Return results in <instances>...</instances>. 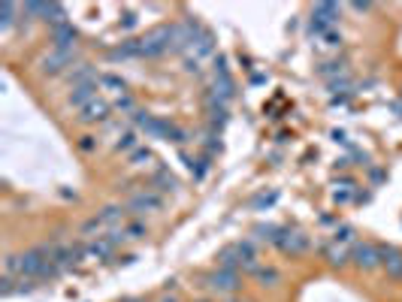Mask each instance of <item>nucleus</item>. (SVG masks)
Masks as SVG:
<instances>
[{
	"instance_id": "nucleus-1",
	"label": "nucleus",
	"mask_w": 402,
	"mask_h": 302,
	"mask_svg": "<svg viewBox=\"0 0 402 302\" xmlns=\"http://www.w3.org/2000/svg\"><path fill=\"white\" fill-rule=\"evenodd\" d=\"M203 287L209 290V294L215 296H236L239 290H242V272H233V269H221L215 266L209 275L203 278Z\"/></svg>"
},
{
	"instance_id": "nucleus-2",
	"label": "nucleus",
	"mask_w": 402,
	"mask_h": 302,
	"mask_svg": "<svg viewBox=\"0 0 402 302\" xmlns=\"http://www.w3.org/2000/svg\"><path fill=\"white\" fill-rule=\"evenodd\" d=\"M173 52V27H155L152 34L139 39V55L143 58H160Z\"/></svg>"
},
{
	"instance_id": "nucleus-3",
	"label": "nucleus",
	"mask_w": 402,
	"mask_h": 302,
	"mask_svg": "<svg viewBox=\"0 0 402 302\" xmlns=\"http://www.w3.org/2000/svg\"><path fill=\"white\" fill-rule=\"evenodd\" d=\"M76 52H64V48H52L39 58V73L43 76H67L73 70Z\"/></svg>"
},
{
	"instance_id": "nucleus-4",
	"label": "nucleus",
	"mask_w": 402,
	"mask_h": 302,
	"mask_svg": "<svg viewBox=\"0 0 402 302\" xmlns=\"http://www.w3.org/2000/svg\"><path fill=\"white\" fill-rule=\"evenodd\" d=\"M273 245H275L278 251H285V254H306V251L311 248V239H309L306 233H299V230L281 227Z\"/></svg>"
},
{
	"instance_id": "nucleus-5",
	"label": "nucleus",
	"mask_w": 402,
	"mask_h": 302,
	"mask_svg": "<svg viewBox=\"0 0 402 302\" xmlns=\"http://www.w3.org/2000/svg\"><path fill=\"white\" fill-rule=\"evenodd\" d=\"M351 263H354L357 269H378L381 266V257H378V245L375 242H354L351 245Z\"/></svg>"
},
{
	"instance_id": "nucleus-6",
	"label": "nucleus",
	"mask_w": 402,
	"mask_h": 302,
	"mask_svg": "<svg viewBox=\"0 0 402 302\" xmlns=\"http://www.w3.org/2000/svg\"><path fill=\"white\" fill-rule=\"evenodd\" d=\"M164 209V197L155 194V190H136L127 203V211L134 215H148V211H160Z\"/></svg>"
},
{
	"instance_id": "nucleus-7",
	"label": "nucleus",
	"mask_w": 402,
	"mask_h": 302,
	"mask_svg": "<svg viewBox=\"0 0 402 302\" xmlns=\"http://www.w3.org/2000/svg\"><path fill=\"white\" fill-rule=\"evenodd\" d=\"M64 79H67L70 88H82V85H97L100 82V73H97L94 64H76Z\"/></svg>"
},
{
	"instance_id": "nucleus-8",
	"label": "nucleus",
	"mask_w": 402,
	"mask_h": 302,
	"mask_svg": "<svg viewBox=\"0 0 402 302\" xmlns=\"http://www.w3.org/2000/svg\"><path fill=\"white\" fill-rule=\"evenodd\" d=\"M378 257H381V269L390 278H402V251L394 245H378Z\"/></svg>"
},
{
	"instance_id": "nucleus-9",
	"label": "nucleus",
	"mask_w": 402,
	"mask_h": 302,
	"mask_svg": "<svg viewBox=\"0 0 402 302\" xmlns=\"http://www.w3.org/2000/svg\"><path fill=\"white\" fill-rule=\"evenodd\" d=\"M97 100V85H82V88H70L67 94V106L76 109V112H82L88 103H94Z\"/></svg>"
},
{
	"instance_id": "nucleus-10",
	"label": "nucleus",
	"mask_w": 402,
	"mask_h": 302,
	"mask_svg": "<svg viewBox=\"0 0 402 302\" xmlns=\"http://www.w3.org/2000/svg\"><path fill=\"white\" fill-rule=\"evenodd\" d=\"M76 27L73 25H61V27H52V48H64V52H76Z\"/></svg>"
},
{
	"instance_id": "nucleus-11",
	"label": "nucleus",
	"mask_w": 402,
	"mask_h": 302,
	"mask_svg": "<svg viewBox=\"0 0 402 302\" xmlns=\"http://www.w3.org/2000/svg\"><path fill=\"white\" fill-rule=\"evenodd\" d=\"M251 278H254V284H257V287H264V290H275V287L281 284V269H278V266H273V263H260V266H257V272H254Z\"/></svg>"
},
{
	"instance_id": "nucleus-12",
	"label": "nucleus",
	"mask_w": 402,
	"mask_h": 302,
	"mask_svg": "<svg viewBox=\"0 0 402 302\" xmlns=\"http://www.w3.org/2000/svg\"><path fill=\"white\" fill-rule=\"evenodd\" d=\"M109 118V103L106 100H94V103H88L82 112H79V121L82 124H103Z\"/></svg>"
},
{
	"instance_id": "nucleus-13",
	"label": "nucleus",
	"mask_w": 402,
	"mask_h": 302,
	"mask_svg": "<svg viewBox=\"0 0 402 302\" xmlns=\"http://www.w3.org/2000/svg\"><path fill=\"white\" fill-rule=\"evenodd\" d=\"M324 260L333 269H342L351 263V251L345 245H339V242H330V245H324Z\"/></svg>"
},
{
	"instance_id": "nucleus-14",
	"label": "nucleus",
	"mask_w": 402,
	"mask_h": 302,
	"mask_svg": "<svg viewBox=\"0 0 402 302\" xmlns=\"http://www.w3.org/2000/svg\"><path fill=\"white\" fill-rule=\"evenodd\" d=\"M115 248H118V245H115V242L109 239V236H97V239H91V242H88V245H85L88 257H94V260H106V257L112 254Z\"/></svg>"
},
{
	"instance_id": "nucleus-15",
	"label": "nucleus",
	"mask_w": 402,
	"mask_h": 302,
	"mask_svg": "<svg viewBox=\"0 0 402 302\" xmlns=\"http://www.w3.org/2000/svg\"><path fill=\"white\" fill-rule=\"evenodd\" d=\"M188 52H194V60H203V58H209V55H215V39H212V34H209V30H203V34L197 37V43L190 46Z\"/></svg>"
},
{
	"instance_id": "nucleus-16",
	"label": "nucleus",
	"mask_w": 402,
	"mask_h": 302,
	"mask_svg": "<svg viewBox=\"0 0 402 302\" xmlns=\"http://www.w3.org/2000/svg\"><path fill=\"white\" fill-rule=\"evenodd\" d=\"M112 60H134V58H143L139 55V39H124L122 46H115L112 52H109Z\"/></svg>"
},
{
	"instance_id": "nucleus-17",
	"label": "nucleus",
	"mask_w": 402,
	"mask_h": 302,
	"mask_svg": "<svg viewBox=\"0 0 402 302\" xmlns=\"http://www.w3.org/2000/svg\"><path fill=\"white\" fill-rule=\"evenodd\" d=\"M100 88H106L109 94H118V97H124L127 94V85H124V79L122 76H115V73H100Z\"/></svg>"
},
{
	"instance_id": "nucleus-18",
	"label": "nucleus",
	"mask_w": 402,
	"mask_h": 302,
	"mask_svg": "<svg viewBox=\"0 0 402 302\" xmlns=\"http://www.w3.org/2000/svg\"><path fill=\"white\" fill-rule=\"evenodd\" d=\"M127 215V206H106L103 211H100V221H103V227H115V224H122Z\"/></svg>"
},
{
	"instance_id": "nucleus-19",
	"label": "nucleus",
	"mask_w": 402,
	"mask_h": 302,
	"mask_svg": "<svg viewBox=\"0 0 402 302\" xmlns=\"http://www.w3.org/2000/svg\"><path fill=\"white\" fill-rule=\"evenodd\" d=\"M311 15L324 18V22H327L330 27H333V25L339 22V15H342V6H339V4H318V6H315V13H311Z\"/></svg>"
},
{
	"instance_id": "nucleus-20",
	"label": "nucleus",
	"mask_w": 402,
	"mask_h": 302,
	"mask_svg": "<svg viewBox=\"0 0 402 302\" xmlns=\"http://www.w3.org/2000/svg\"><path fill=\"white\" fill-rule=\"evenodd\" d=\"M152 185L157 188V194H173V190L179 188V185H176V178L169 176L167 169H157V173H155V178H152Z\"/></svg>"
},
{
	"instance_id": "nucleus-21",
	"label": "nucleus",
	"mask_w": 402,
	"mask_h": 302,
	"mask_svg": "<svg viewBox=\"0 0 402 302\" xmlns=\"http://www.w3.org/2000/svg\"><path fill=\"white\" fill-rule=\"evenodd\" d=\"M318 73L324 76V79H330V82H333V79L345 76V60H327V64H320V67H318Z\"/></svg>"
},
{
	"instance_id": "nucleus-22",
	"label": "nucleus",
	"mask_w": 402,
	"mask_h": 302,
	"mask_svg": "<svg viewBox=\"0 0 402 302\" xmlns=\"http://www.w3.org/2000/svg\"><path fill=\"white\" fill-rule=\"evenodd\" d=\"M278 230H281L278 224H257L251 233H254V242H269V245H273L275 236H278Z\"/></svg>"
},
{
	"instance_id": "nucleus-23",
	"label": "nucleus",
	"mask_w": 402,
	"mask_h": 302,
	"mask_svg": "<svg viewBox=\"0 0 402 302\" xmlns=\"http://www.w3.org/2000/svg\"><path fill=\"white\" fill-rule=\"evenodd\" d=\"M22 6H15V4H0V30H9L15 22V13Z\"/></svg>"
},
{
	"instance_id": "nucleus-24",
	"label": "nucleus",
	"mask_w": 402,
	"mask_h": 302,
	"mask_svg": "<svg viewBox=\"0 0 402 302\" xmlns=\"http://www.w3.org/2000/svg\"><path fill=\"white\" fill-rule=\"evenodd\" d=\"M136 148H139V139H136V133H124V136H118L115 151H127V155H134Z\"/></svg>"
},
{
	"instance_id": "nucleus-25",
	"label": "nucleus",
	"mask_w": 402,
	"mask_h": 302,
	"mask_svg": "<svg viewBox=\"0 0 402 302\" xmlns=\"http://www.w3.org/2000/svg\"><path fill=\"white\" fill-rule=\"evenodd\" d=\"M124 236L134 239V242H136V239H145V236H148L145 221H134V224H127V227H124Z\"/></svg>"
},
{
	"instance_id": "nucleus-26",
	"label": "nucleus",
	"mask_w": 402,
	"mask_h": 302,
	"mask_svg": "<svg viewBox=\"0 0 402 302\" xmlns=\"http://www.w3.org/2000/svg\"><path fill=\"white\" fill-rule=\"evenodd\" d=\"M167 143H176V145H182V143H188V133H185V130L182 127H176L173 124V121H169V127H167Z\"/></svg>"
},
{
	"instance_id": "nucleus-27",
	"label": "nucleus",
	"mask_w": 402,
	"mask_h": 302,
	"mask_svg": "<svg viewBox=\"0 0 402 302\" xmlns=\"http://www.w3.org/2000/svg\"><path fill=\"white\" fill-rule=\"evenodd\" d=\"M148 160H152V151L143 148V145H139V148L134 151V155H130V164H134V166H145Z\"/></svg>"
},
{
	"instance_id": "nucleus-28",
	"label": "nucleus",
	"mask_w": 402,
	"mask_h": 302,
	"mask_svg": "<svg viewBox=\"0 0 402 302\" xmlns=\"http://www.w3.org/2000/svg\"><path fill=\"white\" fill-rule=\"evenodd\" d=\"M115 109H118V112H127V115H134V112H139V109H136V103H134V97H118L115 100Z\"/></svg>"
},
{
	"instance_id": "nucleus-29",
	"label": "nucleus",
	"mask_w": 402,
	"mask_h": 302,
	"mask_svg": "<svg viewBox=\"0 0 402 302\" xmlns=\"http://www.w3.org/2000/svg\"><path fill=\"white\" fill-rule=\"evenodd\" d=\"M100 230H103V221H100L97 215L94 218H88L85 224H82V236H91V233H100Z\"/></svg>"
},
{
	"instance_id": "nucleus-30",
	"label": "nucleus",
	"mask_w": 402,
	"mask_h": 302,
	"mask_svg": "<svg viewBox=\"0 0 402 302\" xmlns=\"http://www.w3.org/2000/svg\"><path fill=\"white\" fill-rule=\"evenodd\" d=\"M333 242H339V245H348V242H354V230H351V227H339L336 236H333Z\"/></svg>"
},
{
	"instance_id": "nucleus-31",
	"label": "nucleus",
	"mask_w": 402,
	"mask_h": 302,
	"mask_svg": "<svg viewBox=\"0 0 402 302\" xmlns=\"http://www.w3.org/2000/svg\"><path fill=\"white\" fill-rule=\"evenodd\" d=\"M278 199V194H260L257 199H254V209H269Z\"/></svg>"
},
{
	"instance_id": "nucleus-32",
	"label": "nucleus",
	"mask_w": 402,
	"mask_h": 302,
	"mask_svg": "<svg viewBox=\"0 0 402 302\" xmlns=\"http://www.w3.org/2000/svg\"><path fill=\"white\" fill-rule=\"evenodd\" d=\"M79 148H82V151H94L97 148V139L94 136H82V139H79Z\"/></svg>"
},
{
	"instance_id": "nucleus-33",
	"label": "nucleus",
	"mask_w": 402,
	"mask_h": 302,
	"mask_svg": "<svg viewBox=\"0 0 402 302\" xmlns=\"http://www.w3.org/2000/svg\"><path fill=\"white\" fill-rule=\"evenodd\" d=\"M324 43H327V46H339V43H342V34L330 30V34H324Z\"/></svg>"
},
{
	"instance_id": "nucleus-34",
	"label": "nucleus",
	"mask_w": 402,
	"mask_h": 302,
	"mask_svg": "<svg viewBox=\"0 0 402 302\" xmlns=\"http://www.w3.org/2000/svg\"><path fill=\"white\" fill-rule=\"evenodd\" d=\"M197 164H203V160H197ZM188 166L194 169V160H188ZM206 176V166H197V178H203Z\"/></svg>"
},
{
	"instance_id": "nucleus-35",
	"label": "nucleus",
	"mask_w": 402,
	"mask_h": 302,
	"mask_svg": "<svg viewBox=\"0 0 402 302\" xmlns=\"http://www.w3.org/2000/svg\"><path fill=\"white\" fill-rule=\"evenodd\" d=\"M351 9H357V13H369L372 4H351Z\"/></svg>"
},
{
	"instance_id": "nucleus-36",
	"label": "nucleus",
	"mask_w": 402,
	"mask_h": 302,
	"mask_svg": "<svg viewBox=\"0 0 402 302\" xmlns=\"http://www.w3.org/2000/svg\"><path fill=\"white\" fill-rule=\"evenodd\" d=\"M224 302H251V299H245V296H239V294H236V296H227Z\"/></svg>"
},
{
	"instance_id": "nucleus-37",
	"label": "nucleus",
	"mask_w": 402,
	"mask_h": 302,
	"mask_svg": "<svg viewBox=\"0 0 402 302\" xmlns=\"http://www.w3.org/2000/svg\"><path fill=\"white\" fill-rule=\"evenodd\" d=\"M160 302H179L176 296H167V299H160Z\"/></svg>"
},
{
	"instance_id": "nucleus-38",
	"label": "nucleus",
	"mask_w": 402,
	"mask_h": 302,
	"mask_svg": "<svg viewBox=\"0 0 402 302\" xmlns=\"http://www.w3.org/2000/svg\"><path fill=\"white\" fill-rule=\"evenodd\" d=\"M200 302H212V299H200Z\"/></svg>"
}]
</instances>
